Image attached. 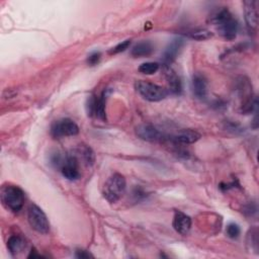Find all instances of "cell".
<instances>
[{
  "label": "cell",
  "instance_id": "12",
  "mask_svg": "<svg viewBox=\"0 0 259 259\" xmlns=\"http://www.w3.org/2000/svg\"><path fill=\"white\" fill-rule=\"evenodd\" d=\"M200 137H201L200 134L195 130L186 128V130H181L177 134H175L172 137V140L178 144L189 145L197 142L200 139Z\"/></svg>",
  "mask_w": 259,
  "mask_h": 259
},
{
  "label": "cell",
  "instance_id": "9",
  "mask_svg": "<svg viewBox=\"0 0 259 259\" xmlns=\"http://www.w3.org/2000/svg\"><path fill=\"white\" fill-rule=\"evenodd\" d=\"M244 6V15L245 21L248 29L255 30L258 24V11H257V2L254 0H247L243 2Z\"/></svg>",
  "mask_w": 259,
  "mask_h": 259
},
{
  "label": "cell",
  "instance_id": "7",
  "mask_svg": "<svg viewBox=\"0 0 259 259\" xmlns=\"http://www.w3.org/2000/svg\"><path fill=\"white\" fill-rule=\"evenodd\" d=\"M108 94H109V90L105 89L102 91V93L99 97H97L95 95H91L87 99L86 109H87V112L89 115H94L102 120H104L106 118L105 103H106V98H107Z\"/></svg>",
  "mask_w": 259,
  "mask_h": 259
},
{
  "label": "cell",
  "instance_id": "21",
  "mask_svg": "<svg viewBox=\"0 0 259 259\" xmlns=\"http://www.w3.org/2000/svg\"><path fill=\"white\" fill-rule=\"evenodd\" d=\"M226 233H227V236L231 239H236L239 237L240 233H241V230H240V227L235 224V223H231L227 226V229H226Z\"/></svg>",
  "mask_w": 259,
  "mask_h": 259
},
{
  "label": "cell",
  "instance_id": "20",
  "mask_svg": "<svg viewBox=\"0 0 259 259\" xmlns=\"http://www.w3.org/2000/svg\"><path fill=\"white\" fill-rule=\"evenodd\" d=\"M189 37L196 39V40H204L207 38H210L212 36V33L207 29H196L194 31L189 32Z\"/></svg>",
  "mask_w": 259,
  "mask_h": 259
},
{
  "label": "cell",
  "instance_id": "17",
  "mask_svg": "<svg viewBox=\"0 0 259 259\" xmlns=\"http://www.w3.org/2000/svg\"><path fill=\"white\" fill-rule=\"evenodd\" d=\"M78 154L81 157V159L87 164V165H92L94 163L95 160V156L94 153L92 151V149L86 145L80 146L78 149Z\"/></svg>",
  "mask_w": 259,
  "mask_h": 259
},
{
  "label": "cell",
  "instance_id": "24",
  "mask_svg": "<svg viewBox=\"0 0 259 259\" xmlns=\"http://www.w3.org/2000/svg\"><path fill=\"white\" fill-rule=\"evenodd\" d=\"M76 257L77 258H89V257H92V255L85 250H77Z\"/></svg>",
  "mask_w": 259,
  "mask_h": 259
},
{
  "label": "cell",
  "instance_id": "2",
  "mask_svg": "<svg viewBox=\"0 0 259 259\" xmlns=\"http://www.w3.org/2000/svg\"><path fill=\"white\" fill-rule=\"evenodd\" d=\"M2 204L13 212H18L24 203V192L16 185H3L0 191Z\"/></svg>",
  "mask_w": 259,
  "mask_h": 259
},
{
  "label": "cell",
  "instance_id": "8",
  "mask_svg": "<svg viewBox=\"0 0 259 259\" xmlns=\"http://www.w3.org/2000/svg\"><path fill=\"white\" fill-rule=\"evenodd\" d=\"M137 136L147 142H158L164 140V134L156 126L150 123H143L136 128Z\"/></svg>",
  "mask_w": 259,
  "mask_h": 259
},
{
  "label": "cell",
  "instance_id": "10",
  "mask_svg": "<svg viewBox=\"0 0 259 259\" xmlns=\"http://www.w3.org/2000/svg\"><path fill=\"white\" fill-rule=\"evenodd\" d=\"M183 39L181 37L174 38L165 49L163 53V63L165 66H169L178 56L182 46H183Z\"/></svg>",
  "mask_w": 259,
  "mask_h": 259
},
{
  "label": "cell",
  "instance_id": "11",
  "mask_svg": "<svg viewBox=\"0 0 259 259\" xmlns=\"http://www.w3.org/2000/svg\"><path fill=\"white\" fill-rule=\"evenodd\" d=\"M172 225L177 233L181 235H186L191 228V219L186 213L176 210L174 213Z\"/></svg>",
  "mask_w": 259,
  "mask_h": 259
},
{
  "label": "cell",
  "instance_id": "1",
  "mask_svg": "<svg viewBox=\"0 0 259 259\" xmlns=\"http://www.w3.org/2000/svg\"><path fill=\"white\" fill-rule=\"evenodd\" d=\"M211 22L217 26L219 33L228 40H232L236 37L239 24L232 13L227 9H221L211 18Z\"/></svg>",
  "mask_w": 259,
  "mask_h": 259
},
{
  "label": "cell",
  "instance_id": "14",
  "mask_svg": "<svg viewBox=\"0 0 259 259\" xmlns=\"http://www.w3.org/2000/svg\"><path fill=\"white\" fill-rule=\"evenodd\" d=\"M165 67H166L165 68V76H166L169 90L173 94H180L182 91V83H181L180 78L169 66H165Z\"/></svg>",
  "mask_w": 259,
  "mask_h": 259
},
{
  "label": "cell",
  "instance_id": "13",
  "mask_svg": "<svg viewBox=\"0 0 259 259\" xmlns=\"http://www.w3.org/2000/svg\"><path fill=\"white\" fill-rule=\"evenodd\" d=\"M192 91L193 94L199 98L203 99L206 97L207 94V81L205 77L199 73H196L192 77Z\"/></svg>",
  "mask_w": 259,
  "mask_h": 259
},
{
  "label": "cell",
  "instance_id": "5",
  "mask_svg": "<svg viewBox=\"0 0 259 259\" xmlns=\"http://www.w3.org/2000/svg\"><path fill=\"white\" fill-rule=\"evenodd\" d=\"M27 219L30 227L37 233L47 234L50 231V223L47 214L36 204L32 203L28 207Z\"/></svg>",
  "mask_w": 259,
  "mask_h": 259
},
{
  "label": "cell",
  "instance_id": "15",
  "mask_svg": "<svg viewBox=\"0 0 259 259\" xmlns=\"http://www.w3.org/2000/svg\"><path fill=\"white\" fill-rule=\"evenodd\" d=\"M154 51V46L150 40H142L137 42L131 50V55L135 58L150 56Z\"/></svg>",
  "mask_w": 259,
  "mask_h": 259
},
{
  "label": "cell",
  "instance_id": "22",
  "mask_svg": "<svg viewBox=\"0 0 259 259\" xmlns=\"http://www.w3.org/2000/svg\"><path fill=\"white\" fill-rule=\"evenodd\" d=\"M131 45V40L130 39H125L119 44H117L115 47H113L110 51H109V54L111 55H115V54H118V53H121V52H124Z\"/></svg>",
  "mask_w": 259,
  "mask_h": 259
},
{
  "label": "cell",
  "instance_id": "3",
  "mask_svg": "<svg viewBox=\"0 0 259 259\" xmlns=\"http://www.w3.org/2000/svg\"><path fill=\"white\" fill-rule=\"evenodd\" d=\"M125 188L126 181L124 176L119 173H113L104 183L103 196L110 203H114L124 194Z\"/></svg>",
  "mask_w": 259,
  "mask_h": 259
},
{
  "label": "cell",
  "instance_id": "6",
  "mask_svg": "<svg viewBox=\"0 0 259 259\" xmlns=\"http://www.w3.org/2000/svg\"><path fill=\"white\" fill-rule=\"evenodd\" d=\"M78 133L79 126L74 120L70 118H62L56 120L51 126V135L56 139L76 136Z\"/></svg>",
  "mask_w": 259,
  "mask_h": 259
},
{
  "label": "cell",
  "instance_id": "18",
  "mask_svg": "<svg viewBox=\"0 0 259 259\" xmlns=\"http://www.w3.org/2000/svg\"><path fill=\"white\" fill-rule=\"evenodd\" d=\"M247 245L250 250L258 253V232L256 228L249 231L247 235Z\"/></svg>",
  "mask_w": 259,
  "mask_h": 259
},
{
  "label": "cell",
  "instance_id": "23",
  "mask_svg": "<svg viewBox=\"0 0 259 259\" xmlns=\"http://www.w3.org/2000/svg\"><path fill=\"white\" fill-rule=\"evenodd\" d=\"M100 53L99 52H94V53H92V54H90L89 56H88V58H87V63L90 65V66H94V65H96L98 62H99V60H100Z\"/></svg>",
  "mask_w": 259,
  "mask_h": 259
},
{
  "label": "cell",
  "instance_id": "16",
  "mask_svg": "<svg viewBox=\"0 0 259 259\" xmlns=\"http://www.w3.org/2000/svg\"><path fill=\"white\" fill-rule=\"evenodd\" d=\"M7 248L12 255L16 256L26 248V242L22 237L18 235H13L7 241Z\"/></svg>",
  "mask_w": 259,
  "mask_h": 259
},
{
  "label": "cell",
  "instance_id": "4",
  "mask_svg": "<svg viewBox=\"0 0 259 259\" xmlns=\"http://www.w3.org/2000/svg\"><path fill=\"white\" fill-rule=\"evenodd\" d=\"M136 90L138 93L147 101L150 102H158L166 98L168 92L165 88L149 82V81H144L140 80L137 81L135 84Z\"/></svg>",
  "mask_w": 259,
  "mask_h": 259
},
{
  "label": "cell",
  "instance_id": "19",
  "mask_svg": "<svg viewBox=\"0 0 259 259\" xmlns=\"http://www.w3.org/2000/svg\"><path fill=\"white\" fill-rule=\"evenodd\" d=\"M159 67H160V65L158 63L146 62V63H143L139 67V71L146 75H152V74H155L159 70Z\"/></svg>",
  "mask_w": 259,
  "mask_h": 259
}]
</instances>
